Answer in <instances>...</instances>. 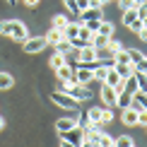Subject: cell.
<instances>
[{"mask_svg": "<svg viewBox=\"0 0 147 147\" xmlns=\"http://www.w3.org/2000/svg\"><path fill=\"white\" fill-rule=\"evenodd\" d=\"M96 3H99V5H104V3H109V0H96Z\"/></svg>", "mask_w": 147, "mask_h": 147, "instance_id": "f6af8a7d", "label": "cell"}, {"mask_svg": "<svg viewBox=\"0 0 147 147\" xmlns=\"http://www.w3.org/2000/svg\"><path fill=\"white\" fill-rule=\"evenodd\" d=\"M99 24H101V22H87L84 27H87V29H89L92 34H96V29H99Z\"/></svg>", "mask_w": 147, "mask_h": 147, "instance_id": "d590c367", "label": "cell"}, {"mask_svg": "<svg viewBox=\"0 0 147 147\" xmlns=\"http://www.w3.org/2000/svg\"><path fill=\"white\" fill-rule=\"evenodd\" d=\"M80 147H94V145H92V142H87V140H84V142L80 145Z\"/></svg>", "mask_w": 147, "mask_h": 147, "instance_id": "b9f144b4", "label": "cell"}, {"mask_svg": "<svg viewBox=\"0 0 147 147\" xmlns=\"http://www.w3.org/2000/svg\"><path fill=\"white\" fill-rule=\"evenodd\" d=\"M138 123L140 125H147V109H140V111H138Z\"/></svg>", "mask_w": 147, "mask_h": 147, "instance_id": "e575fe53", "label": "cell"}, {"mask_svg": "<svg viewBox=\"0 0 147 147\" xmlns=\"http://www.w3.org/2000/svg\"><path fill=\"white\" fill-rule=\"evenodd\" d=\"M133 147H135V145H133Z\"/></svg>", "mask_w": 147, "mask_h": 147, "instance_id": "c3c4849f", "label": "cell"}, {"mask_svg": "<svg viewBox=\"0 0 147 147\" xmlns=\"http://www.w3.org/2000/svg\"><path fill=\"white\" fill-rule=\"evenodd\" d=\"M10 29H12V20H3L0 22V34L10 36Z\"/></svg>", "mask_w": 147, "mask_h": 147, "instance_id": "f546056e", "label": "cell"}, {"mask_svg": "<svg viewBox=\"0 0 147 147\" xmlns=\"http://www.w3.org/2000/svg\"><path fill=\"white\" fill-rule=\"evenodd\" d=\"M60 92L70 94L72 99H77V101H84V99H89V87H87V84H80V82H75V80H70V82H63Z\"/></svg>", "mask_w": 147, "mask_h": 147, "instance_id": "6da1fadb", "label": "cell"}, {"mask_svg": "<svg viewBox=\"0 0 147 147\" xmlns=\"http://www.w3.org/2000/svg\"><path fill=\"white\" fill-rule=\"evenodd\" d=\"M82 15V20H80V24H87V22H101L104 15H101V7H87L80 12Z\"/></svg>", "mask_w": 147, "mask_h": 147, "instance_id": "8992f818", "label": "cell"}, {"mask_svg": "<svg viewBox=\"0 0 147 147\" xmlns=\"http://www.w3.org/2000/svg\"><path fill=\"white\" fill-rule=\"evenodd\" d=\"M121 121H123L125 125H138V111H135L133 106L123 109V116H121Z\"/></svg>", "mask_w": 147, "mask_h": 147, "instance_id": "8fae6325", "label": "cell"}, {"mask_svg": "<svg viewBox=\"0 0 147 147\" xmlns=\"http://www.w3.org/2000/svg\"><path fill=\"white\" fill-rule=\"evenodd\" d=\"M75 125H77V118H70V116H68V118H58V121H56V130H58V133L72 130Z\"/></svg>", "mask_w": 147, "mask_h": 147, "instance_id": "30bf717a", "label": "cell"}, {"mask_svg": "<svg viewBox=\"0 0 147 147\" xmlns=\"http://www.w3.org/2000/svg\"><path fill=\"white\" fill-rule=\"evenodd\" d=\"M145 128H147V125H145Z\"/></svg>", "mask_w": 147, "mask_h": 147, "instance_id": "681fc988", "label": "cell"}, {"mask_svg": "<svg viewBox=\"0 0 147 147\" xmlns=\"http://www.w3.org/2000/svg\"><path fill=\"white\" fill-rule=\"evenodd\" d=\"M3 128H5V121H3V116H0V130H3Z\"/></svg>", "mask_w": 147, "mask_h": 147, "instance_id": "7bdbcfd3", "label": "cell"}, {"mask_svg": "<svg viewBox=\"0 0 147 147\" xmlns=\"http://www.w3.org/2000/svg\"><path fill=\"white\" fill-rule=\"evenodd\" d=\"M135 20H138V10H135V7H133V10H125V12H123V24H125V27H128L130 22H135Z\"/></svg>", "mask_w": 147, "mask_h": 147, "instance_id": "484cf974", "label": "cell"}, {"mask_svg": "<svg viewBox=\"0 0 147 147\" xmlns=\"http://www.w3.org/2000/svg\"><path fill=\"white\" fill-rule=\"evenodd\" d=\"M84 118H87V123H101V109H89Z\"/></svg>", "mask_w": 147, "mask_h": 147, "instance_id": "d6986e66", "label": "cell"}, {"mask_svg": "<svg viewBox=\"0 0 147 147\" xmlns=\"http://www.w3.org/2000/svg\"><path fill=\"white\" fill-rule=\"evenodd\" d=\"M125 53H128V58H130V63L135 65V68L145 60V53H142V51H138V48H125Z\"/></svg>", "mask_w": 147, "mask_h": 147, "instance_id": "9a60e30c", "label": "cell"}, {"mask_svg": "<svg viewBox=\"0 0 147 147\" xmlns=\"http://www.w3.org/2000/svg\"><path fill=\"white\" fill-rule=\"evenodd\" d=\"M113 147H133V138H128V135L113 138Z\"/></svg>", "mask_w": 147, "mask_h": 147, "instance_id": "7402d4cb", "label": "cell"}, {"mask_svg": "<svg viewBox=\"0 0 147 147\" xmlns=\"http://www.w3.org/2000/svg\"><path fill=\"white\" fill-rule=\"evenodd\" d=\"M113 70L125 80V77H130L133 72H135V65H133V63H116V65H113Z\"/></svg>", "mask_w": 147, "mask_h": 147, "instance_id": "7c38bea8", "label": "cell"}, {"mask_svg": "<svg viewBox=\"0 0 147 147\" xmlns=\"http://www.w3.org/2000/svg\"><path fill=\"white\" fill-rule=\"evenodd\" d=\"M116 96H118V94H116V89H113V87H109V84H104V87H101V101L106 104L109 109L116 106Z\"/></svg>", "mask_w": 147, "mask_h": 147, "instance_id": "52a82bcc", "label": "cell"}, {"mask_svg": "<svg viewBox=\"0 0 147 147\" xmlns=\"http://www.w3.org/2000/svg\"><path fill=\"white\" fill-rule=\"evenodd\" d=\"M106 48H109V53H113V56H116V53H118V51H121V48H123V46H121L118 41L109 39V41H106Z\"/></svg>", "mask_w": 147, "mask_h": 147, "instance_id": "f1b7e54d", "label": "cell"}, {"mask_svg": "<svg viewBox=\"0 0 147 147\" xmlns=\"http://www.w3.org/2000/svg\"><path fill=\"white\" fill-rule=\"evenodd\" d=\"M106 72H109V68H104V65L99 63L94 70H92V75H94V80H101V82H104V80H106Z\"/></svg>", "mask_w": 147, "mask_h": 147, "instance_id": "cb8c5ba5", "label": "cell"}, {"mask_svg": "<svg viewBox=\"0 0 147 147\" xmlns=\"http://www.w3.org/2000/svg\"><path fill=\"white\" fill-rule=\"evenodd\" d=\"M15 80H12L10 72H0V89H12Z\"/></svg>", "mask_w": 147, "mask_h": 147, "instance_id": "ffe728a7", "label": "cell"}, {"mask_svg": "<svg viewBox=\"0 0 147 147\" xmlns=\"http://www.w3.org/2000/svg\"><path fill=\"white\" fill-rule=\"evenodd\" d=\"M92 80H94V75H92L89 68L80 65V70H75V82H80V84H89Z\"/></svg>", "mask_w": 147, "mask_h": 147, "instance_id": "ba28073f", "label": "cell"}, {"mask_svg": "<svg viewBox=\"0 0 147 147\" xmlns=\"http://www.w3.org/2000/svg\"><path fill=\"white\" fill-rule=\"evenodd\" d=\"M5 3H10V5H15V3H17V0H5Z\"/></svg>", "mask_w": 147, "mask_h": 147, "instance_id": "ee69618b", "label": "cell"}, {"mask_svg": "<svg viewBox=\"0 0 147 147\" xmlns=\"http://www.w3.org/2000/svg\"><path fill=\"white\" fill-rule=\"evenodd\" d=\"M77 34H80V22H68V27L63 29V39L72 41V39H77Z\"/></svg>", "mask_w": 147, "mask_h": 147, "instance_id": "5bb4252c", "label": "cell"}, {"mask_svg": "<svg viewBox=\"0 0 147 147\" xmlns=\"http://www.w3.org/2000/svg\"><path fill=\"white\" fill-rule=\"evenodd\" d=\"M138 34H140V39H142V41H147V27H142Z\"/></svg>", "mask_w": 147, "mask_h": 147, "instance_id": "74e56055", "label": "cell"}, {"mask_svg": "<svg viewBox=\"0 0 147 147\" xmlns=\"http://www.w3.org/2000/svg\"><path fill=\"white\" fill-rule=\"evenodd\" d=\"M56 75H58V80H63V82H70V80H75V70L70 68V63H65V65H60L56 70Z\"/></svg>", "mask_w": 147, "mask_h": 147, "instance_id": "9c48e42d", "label": "cell"}, {"mask_svg": "<svg viewBox=\"0 0 147 147\" xmlns=\"http://www.w3.org/2000/svg\"><path fill=\"white\" fill-rule=\"evenodd\" d=\"M63 41V29H56V27H51L48 29V34H46V44H51V46H56Z\"/></svg>", "mask_w": 147, "mask_h": 147, "instance_id": "4fadbf2b", "label": "cell"}, {"mask_svg": "<svg viewBox=\"0 0 147 147\" xmlns=\"http://www.w3.org/2000/svg\"><path fill=\"white\" fill-rule=\"evenodd\" d=\"M133 77H135V82H138V92H145V94H147V75H145L142 70H138V68H135Z\"/></svg>", "mask_w": 147, "mask_h": 147, "instance_id": "2e32d148", "label": "cell"}, {"mask_svg": "<svg viewBox=\"0 0 147 147\" xmlns=\"http://www.w3.org/2000/svg\"><path fill=\"white\" fill-rule=\"evenodd\" d=\"M142 3H145V0H135V5H142Z\"/></svg>", "mask_w": 147, "mask_h": 147, "instance_id": "bcb514c9", "label": "cell"}, {"mask_svg": "<svg viewBox=\"0 0 147 147\" xmlns=\"http://www.w3.org/2000/svg\"><path fill=\"white\" fill-rule=\"evenodd\" d=\"M145 75H147V70H145Z\"/></svg>", "mask_w": 147, "mask_h": 147, "instance_id": "7dc6e473", "label": "cell"}, {"mask_svg": "<svg viewBox=\"0 0 147 147\" xmlns=\"http://www.w3.org/2000/svg\"><path fill=\"white\" fill-rule=\"evenodd\" d=\"M94 147H113V138H109V135H104V133H101V138L96 140Z\"/></svg>", "mask_w": 147, "mask_h": 147, "instance_id": "83f0119b", "label": "cell"}, {"mask_svg": "<svg viewBox=\"0 0 147 147\" xmlns=\"http://www.w3.org/2000/svg\"><path fill=\"white\" fill-rule=\"evenodd\" d=\"M75 3H77V10H80V12L89 7V0H75Z\"/></svg>", "mask_w": 147, "mask_h": 147, "instance_id": "8d00e7d4", "label": "cell"}, {"mask_svg": "<svg viewBox=\"0 0 147 147\" xmlns=\"http://www.w3.org/2000/svg\"><path fill=\"white\" fill-rule=\"evenodd\" d=\"M60 138H63V140H68L70 145L80 147V145L84 142V130H82V128H80V125H75V128H72V130H65V133H60Z\"/></svg>", "mask_w": 147, "mask_h": 147, "instance_id": "277c9868", "label": "cell"}, {"mask_svg": "<svg viewBox=\"0 0 147 147\" xmlns=\"http://www.w3.org/2000/svg\"><path fill=\"white\" fill-rule=\"evenodd\" d=\"M89 7H101V5L96 3V0H89Z\"/></svg>", "mask_w": 147, "mask_h": 147, "instance_id": "60d3db41", "label": "cell"}, {"mask_svg": "<svg viewBox=\"0 0 147 147\" xmlns=\"http://www.w3.org/2000/svg\"><path fill=\"white\" fill-rule=\"evenodd\" d=\"M63 3H65V7H68L72 15H80V10H77V3H75V0H63Z\"/></svg>", "mask_w": 147, "mask_h": 147, "instance_id": "d6a6232c", "label": "cell"}, {"mask_svg": "<svg viewBox=\"0 0 147 147\" xmlns=\"http://www.w3.org/2000/svg\"><path fill=\"white\" fill-rule=\"evenodd\" d=\"M96 34H99V36H104V39H111V36H113V24H111V22H104V20H101L99 29H96Z\"/></svg>", "mask_w": 147, "mask_h": 147, "instance_id": "ac0fdd59", "label": "cell"}, {"mask_svg": "<svg viewBox=\"0 0 147 147\" xmlns=\"http://www.w3.org/2000/svg\"><path fill=\"white\" fill-rule=\"evenodd\" d=\"M70 51H72V46H70L68 39H63L60 44H56V53H63V56H65V53H70Z\"/></svg>", "mask_w": 147, "mask_h": 147, "instance_id": "4316f807", "label": "cell"}, {"mask_svg": "<svg viewBox=\"0 0 147 147\" xmlns=\"http://www.w3.org/2000/svg\"><path fill=\"white\" fill-rule=\"evenodd\" d=\"M51 99H53V104H58L60 109H68V111H72V113H77L80 111V101L77 99H72L70 94H65V92H53L51 94Z\"/></svg>", "mask_w": 147, "mask_h": 147, "instance_id": "7a4b0ae2", "label": "cell"}, {"mask_svg": "<svg viewBox=\"0 0 147 147\" xmlns=\"http://www.w3.org/2000/svg\"><path fill=\"white\" fill-rule=\"evenodd\" d=\"M60 147H75V145H70L68 140H60Z\"/></svg>", "mask_w": 147, "mask_h": 147, "instance_id": "ab89813d", "label": "cell"}, {"mask_svg": "<svg viewBox=\"0 0 147 147\" xmlns=\"http://www.w3.org/2000/svg\"><path fill=\"white\" fill-rule=\"evenodd\" d=\"M24 5H27V7H36V5H39V0H24Z\"/></svg>", "mask_w": 147, "mask_h": 147, "instance_id": "f35d334b", "label": "cell"}, {"mask_svg": "<svg viewBox=\"0 0 147 147\" xmlns=\"http://www.w3.org/2000/svg\"><path fill=\"white\" fill-rule=\"evenodd\" d=\"M130 104H133V94H128V92H118V96H116V106L128 109Z\"/></svg>", "mask_w": 147, "mask_h": 147, "instance_id": "e0dca14e", "label": "cell"}, {"mask_svg": "<svg viewBox=\"0 0 147 147\" xmlns=\"http://www.w3.org/2000/svg\"><path fill=\"white\" fill-rule=\"evenodd\" d=\"M60 65H65V56H63V53H53V56H51V68L58 70Z\"/></svg>", "mask_w": 147, "mask_h": 147, "instance_id": "603a6c76", "label": "cell"}, {"mask_svg": "<svg viewBox=\"0 0 147 147\" xmlns=\"http://www.w3.org/2000/svg\"><path fill=\"white\" fill-rule=\"evenodd\" d=\"M111 121H113L111 109H101V123H111Z\"/></svg>", "mask_w": 147, "mask_h": 147, "instance_id": "1f68e13d", "label": "cell"}, {"mask_svg": "<svg viewBox=\"0 0 147 147\" xmlns=\"http://www.w3.org/2000/svg\"><path fill=\"white\" fill-rule=\"evenodd\" d=\"M123 92H128V94H135L138 92V82H135V77H125V82H123Z\"/></svg>", "mask_w": 147, "mask_h": 147, "instance_id": "44dd1931", "label": "cell"}, {"mask_svg": "<svg viewBox=\"0 0 147 147\" xmlns=\"http://www.w3.org/2000/svg\"><path fill=\"white\" fill-rule=\"evenodd\" d=\"M142 27H145V22L140 20V17H138L135 22H130V24H128V29H133V32H140V29H142Z\"/></svg>", "mask_w": 147, "mask_h": 147, "instance_id": "836d02e7", "label": "cell"}, {"mask_svg": "<svg viewBox=\"0 0 147 147\" xmlns=\"http://www.w3.org/2000/svg\"><path fill=\"white\" fill-rule=\"evenodd\" d=\"M22 46H24V53H41L48 44H46V36H32V39L22 41Z\"/></svg>", "mask_w": 147, "mask_h": 147, "instance_id": "3957f363", "label": "cell"}, {"mask_svg": "<svg viewBox=\"0 0 147 147\" xmlns=\"http://www.w3.org/2000/svg\"><path fill=\"white\" fill-rule=\"evenodd\" d=\"M68 17H65V15H56V17H53V27H56V29H65V27H68Z\"/></svg>", "mask_w": 147, "mask_h": 147, "instance_id": "d4e9b609", "label": "cell"}, {"mask_svg": "<svg viewBox=\"0 0 147 147\" xmlns=\"http://www.w3.org/2000/svg\"><path fill=\"white\" fill-rule=\"evenodd\" d=\"M116 3H118L121 5V10H133V7H138V5H135V0H116Z\"/></svg>", "mask_w": 147, "mask_h": 147, "instance_id": "4dcf8cb0", "label": "cell"}, {"mask_svg": "<svg viewBox=\"0 0 147 147\" xmlns=\"http://www.w3.org/2000/svg\"><path fill=\"white\" fill-rule=\"evenodd\" d=\"M10 39H12V41H27V39H29V32H27V27H24V24H22L20 20H12Z\"/></svg>", "mask_w": 147, "mask_h": 147, "instance_id": "5b68a950", "label": "cell"}]
</instances>
